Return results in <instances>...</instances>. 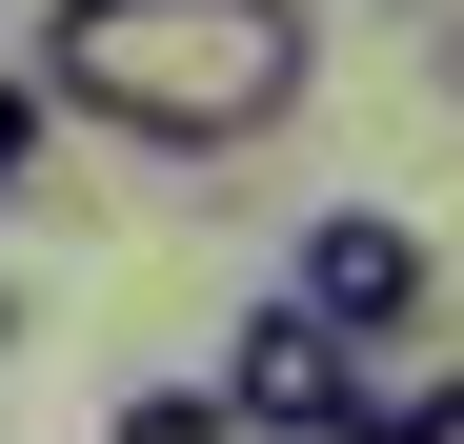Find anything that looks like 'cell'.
<instances>
[{
    "label": "cell",
    "mask_w": 464,
    "mask_h": 444,
    "mask_svg": "<svg viewBox=\"0 0 464 444\" xmlns=\"http://www.w3.org/2000/svg\"><path fill=\"white\" fill-rule=\"evenodd\" d=\"M303 82H324L303 0H41V121L162 141V162H222V141L303 121Z\"/></svg>",
    "instance_id": "cell-1"
},
{
    "label": "cell",
    "mask_w": 464,
    "mask_h": 444,
    "mask_svg": "<svg viewBox=\"0 0 464 444\" xmlns=\"http://www.w3.org/2000/svg\"><path fill=\"white\" fill-rule=\"evenodd\" d=\"M283 304L324 323V343H424V323H444V243H424L404 202H324V222L283 243Z\"/></svg>",
    "instance_id": "cell-2"
},
{
    "label": "cell",
    "mask_w": 464,
    "mask_h": 444,
    "mask_svg": "<svg viewBox=\"0 0 464 444\" xmlns=\"http://www.w3.org/2000/svg\"><path fill=\"white\" fill-rule=\"evenodd\" d=\"M343 363H363V343H324V323L263 283V323L222 343V424H243V444H343Z\"/></svg>",
    "instance_id": "cell-3"
},
{
    "label": "cell",
    "mask_w": 464,
    "mask_h": 444,
    "mask_svg": "<svg viewBox=\"0 0 464 444\" xmlns=\"http://www.w3.org/2000/svg\"><path fill=\"white\" fill-rule=\"evenodd\" d=\"M102 444H243V424H222V384H141V404H102Z\"/></svg>",
    "instance_id": "cell-4"
},
{
    "label": "cell",
    "mask_w": 464,
    "mask_h": 444,
    "mask_svg": "<svg viewBox=\"0 0 464 444\" xmlns=\"http://www.w3.org/2000/svg\"><path fill=\"white\" fill-rule=\"evenodd\" d=\"M21 182H41V82L0 61V202H21Z\"/></svg>",
    "instance_id": "cell-5"
},
{
    "label": "cell",
    "mask_w": 464,
    "mask_h": 444,
    "mask_svg": "<svg viewBox=\"0 0 464 444\" xmlns=\"http://www.w3.org/2000/svg\"><path fill=\"white\" fill-rule=\"evenodd\" d=\"M0 343H21V283H0Z\"/></svg>",
    "instance_id": "cell-6"
}]
</instances>
